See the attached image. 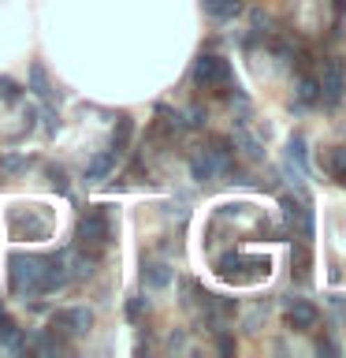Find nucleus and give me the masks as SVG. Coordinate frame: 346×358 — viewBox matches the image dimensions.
I'll return each mask as SVG.
<instances>
[{
  "instance_id": "obj_13",
  "label": "nucleus",
  "mask_w": 346,
  "mask_h": 358,
  "mask_svg": "<svg viewBox=\"0 0 346 358\" xmlns=\"http://www.w3.org/2000/svg\"><path fill=\"white\" fill-rule=\"evenodd\" d=\"M67 262H71V268H75V280H89V276H93V268H97V257L82 254V250H75ZM71 268H67V273H71Z\"/></svg>"
},
{
  "instance_id": "obj_12",
  "label": "nucleus",
  "mask_w": 346,
  "mask_h": 358,
  "mask_svg": "<svg viewBox=\"0 0 346 358\" xmlns=\"http://www.w3.org/2000/svg\"><path fill=\"white\" fill-rule=\"evenodd\" d=\"M205 11H209L212 19L227 22V19H234L242 11V0H205Z\"/></svg>"
},
{
  "instance_id": "obj_26",
  "label": "nucleus",
  "mask_w": 346,
  "mask_h": 358,
  "mask_svg": "<svg viewBox=\"0 0 346 358\" xmlns=\"http://www.w3.org/2000/svg\"><path fill=\"white\" fill-rule=\"evenodd\" d=\"M4 317H8V313H4V310H0V321H4Z\"/></svg>"
},
{
  "instance_id": "obj_8",
  "label": "nucleus",
  "mask_w": 346,
  "mask_h": 358,
  "mask_svg": "<svg viewBox=\"0 0 346 358\" xmlns=\"http://www.w3.org/2000/svg\"><path fill=\"white\" fill-rule=\"evenodd\" d=\"M190 172H194L197 183H209V179L220 172V164H216V157H212L209 150H194L190 153Z\"/></svg>"
},
{
  "instance_id": "obj_21",
  "label": "nucleus",
  "mask_w": 346,
  "mask_h": 358,
  "mask_svg": "<svg viewBox=\"0 0 346 358\" xmlns=\"http://www.w3.org/2000/svg\"><path fill=\"white\" fill-rule=\"evenodd\" d=\"M30 161L22 153H8V157H0V172H22Z\"/></svg>"
},
{
  "instance_id": "obj_6",
  "label": "nucleus",
  "mask_w": 346,
  "mask_h": 358,
  "mask_svg": "<svg viewBox=\"0 0 346 358\" xmlns=\"http://www.w3.org/2000/svg\"><path fill=\"white\" fill-rule=\"evenodd\" d=\"M89 324H93V313L86 306H75V310H56L52 313V329L60 336H86Z\"/></svg>"
},
{
  "instance_id": "obj_17",
  "label": "nucleus",
  "mask_w": 346,
  "mask_h": 358,
  "mask_svg": "<svg viewBox=\"0 0 346 358\" xmlns=\"http://www.w3.org/2000/svg\"><path fill=\"white\" fill-rule=\"evenodd\" d=\"M317 97H320V83H317V78H309V75H301L298 78V101H301V105H313Z\"/></svg>"
},
{
  "instance_id": "obj_24",
  "label": "nucleus",
  "mask_w": 346,
  "mask_h": 358,
  "mask_svg": "<svg viewBox=\"0 0 346 358\" xmlns=\"http://www.w3.org/2000/svg\"><path fill=\"white\" fill-rule=\"evenodd\" d=\"M45 127H49V131H60V120H56V108H52V105H45Z\"/></svg>"
},
{
  "instance_id": "obj_20",
  "label": "nucleus",
  "mask_w": 346,
  "mask_h": 358,
  "mask_svg": "<svg viewBox=\"0 0 346 358\" xmlns=\"http://www.w3.org/2000/svg\"><path fill=\"white\" fill-rule=\"evenodd\" d=\"M33 347H38V355H60V340H56L52 332H41L38 340H33Z\"/></svg>"
},
{
  "instance_id": "obj_10",
  "label": "nucleus",
  "mask_w": 346,
  "mask_h": 358,
  "mask_svg": "<svg viewBox=\"0 0 346 358\" xmlns=\"http://www.w3.org/2000/svg\"><path fill=\"white\" fill-rule=\"evenodd\" d=\"M142 280H145V287L160 291V287L172 284V268H167L164 262H145V268H142Z\"/></svg>"
},
{
  "instance_id": "obj_2",
  "label": "nucleus",
  "mask_w": 346,
  "mask_h": 358,
  "mask_svg": "<svg viewBox=\"0 0 346 358\" xmlns=\"http://www.w3.org/2000/svg\"><path fill=\"white\" fill-rule=\"evenodd\" d=\"M11 276H8V284L15 295H27V291H33V280H38L41 273V257H33V254H11Z\"/></svg>"
},
{
  "instance_id": "obj_11",
  "label": "nucleus",
  "mask_w": 346,
  "mask_h": 358,
  "mask_svg": "<svg viewBox=\"0 0 346 358\" xmlns=\"http://www.w3.org/2000/svg\"><path fill=\"white\" fill-rule=\"evenodd\" d=\"M112 164H116V153H112V150L97 153L93 161H89V168H86V183H100V179H108Z\"/></svg>"
},
{
  "instance_id": "obj_23",
  "label": "nucleus",
  "mask_w": 346,
  "mask_h": 358,
  "mask_svg": "<svg viewBox=\"0 0 346 358\" xmlns=\"http://www.w3.org/2000/svg\"><path fill=\"white\" fill-rule=\"evenodd\" d=\"M127 321H142V313H145V299L142 295H134V299H127Z\"/></svg>"
},
{
  "instance_id": "obj_7",
  "label": "nucleus",
  "mask_w": 346,
  "mask_h": 358,
  "mask_svg": "<svg viewBox=\"0 0 346 358\" xmlns=\"http://www.w3.org/2000/svg\"><path fill=\"white\" fill-rule=\"evenodd\" d=\"M287 324H290L294 332L317 329V310H313L306 299H290V302H287Z\"/></svg>"
},
{
  "instance_id": "obj_18",
  "label": "nucleus",
  "mask_w": 346,
  "mask_h": 358,
  "mask_svg": "<svg viewBox=\"0 0 346 358\" xmlns=\"http://www.w3.org/2000/svg\"><path fill=\"white\" fill-rule=\"evenodd\" d=\"M294 273H298V280H309V246H306V239H301L298 246H294Z\"/></svg>"
},
{
  "instance_id": "obj_25",
  "label": "nucleus",
  "mask_w": 346,
  "mask_h": 358,
  "mask_svg": "<svg viewBox=\"0 0 346 358\" xmlns=\"http://www.w3.org/2000/svg\"><path fill=\"white\" fill-rule=\"evenodd\" d=\"M317 351H320V355H335V343H331V340H320Z\"/></svg>"
},
{
  "instance_id": "obj_5",
  "label": "nucleus",
  "mask_w": 346,
  "mask_h": 358,
  "mask_svg": "<svg viewBox=\"0 0 346 358\" xmlns=\"http://www.w3.org/2000/svg\"><path fill=\"white\" fill-rule=\"evenodd\" d=\"M317 83H320V101H324V105H339L343 94H346L343 60H328V64H324V75L317 78Z\"/></svg>"
},
{
  "instance_id": "obj_4",
  "label": "nucleus",
  "mask_w": 346,
  "mask_h": 358,
  "mask_svg": "<svg viewBox=\"0 0 346 358\" xmlns=\"http://www.w3.org/2000/svg\"><path fill=\"white\" fill-rule=\"evenodd\" d=\"M63 265H67V254H63V250L52 254V257H41V273H38V280H33V291H41V295H52V291H60L63 280L71 276Z\"/></svg>"
},
{
  "instance_id": "obj_9",
  "label": "nucleus",
  "mask_w": 346,
  "mask_h": 358,
  "mask_svg": "<svg viewBox=\"0 0 346 358\" xmlns=\"http://www.w3.org/2000/svg\"><path fill=\"white\" fill-rule=\"evenodd\" d=\"M324 172H328L335 183L346 187V145H331V150L324 153Z\"/></svg>"
},
{
  "instance_id": "obj_3",
  "label": "nucleus",
  "mask_w": 346,
  "mask_h": 358,
  "mask_svg": "<svg viewBox=\"0 0 346 358\" xmlns=\"http://www.w3.org/2000/svg\"><path fill=\"white\" fill-rule=\"evenodd\" d=\"M75 235H78V243H82V246H97V243H105L108 235H112V220H108V213H100V209L82 213V217H78Z\"/></svg>"
},
{
  "instance_id": "obj_15",
  "label": "nucleus",
  "mask_w": 346,
  "mask_h": 358,
  "mask_svg": "<svg viewBox=\"0 0 346 358\" xmlns=\"http://www.w3.org/2000/svg\"><path fill=\"white\" fill-rule=\"evenodd\" d=\"M30 90H33V94H38L41 101H49V97H52L49 75H45V67H41V64H30Z\"/></svg>"
},
{
  "instance_id": "obj_16",
  "label": "nucleus",
  "mask_w": 346,
  "mask_h": 358,
  "mask_svg": "<svg viewBox=\"0 0 346 358\" xmlns=\"http://www.w3.org/2000/svg\"><path fill=\"white\" fill-rule=\"evenodd\" d=\"M216 268H220V276H227V280H246L242 276V254H223L216 262Z\"/></svg>"
},
{
  "instance_id": "obj_22",
  "label": "nucleus",
  "mask_w": 346,
  "mask_h": 358,
  "mask_svg": "<svg viewBox=\"0 0 346 358\" xmlns=\"http://www.w3.org/2000/svg\"><path fill=\"white\" fill-rule=\"evenodd\" d=\"M290 161L298 164V172H306V142H301L298 134L290 138Z\"/></svg>"
},
{
  "instance_id": "obj_19",
  "label": "nucleus",
  "mask_w": 346,
  "mask_h": 358,
  "mask_svg": "<svg viewBox=\"0 0 346 358\" xmlns=\"http://www.w3.org/2000/svg\"><path fill=\"white\" fill-rule=\"evenodd\" d=\"M19 97H22V86H19L11 75H0V101H8V105H15Z\"/></svg>"
},
{
  "instance_id": "obj_14",
  "label": "nucleus",
  "mask_w": 346,
  "mask_h": 358,
  "mask_svg": "<svg viewBox=\"0 0 346 358\" xmlns=\"http://www.w3.org/2000/svg\"><path fill=\"white\" fill-rule=\"evenodd\" d=\"M130 134H134V123H130L127 116H119V120H116V131H112V153H116V157L127 150Z\"/></svg>"
},
{
  "instance_id": "obj_1",
  "label": "nucleus",
  "mask_w": 346,
  "mask_h": 358,
  "mask_svg": "<svg viewBox=\"0 0 346 358\" xmlns=\"http://www.w3.org/2000/svg\"><path fill=\"white\" fill-rule=\"evenodd\" d=\"M194 86L201 90H216L220 94V86H231V64L223 60V56L216 52H201L197 60H194Z\"/></svg>"
}]
</instances>
